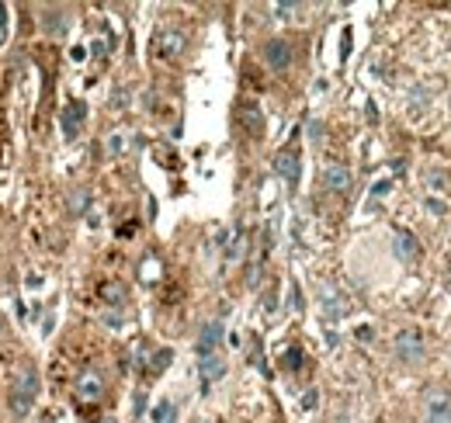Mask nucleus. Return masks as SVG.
I'll return each instance as SVG.
<instances>
[{"label": "nucleus", "mask_w": 451, "mask_h": 423, "mask_svg": "<svg viewBox=\"0 0 451 423\" xmlns=\"http://www.w3.org/2000/svg\"><path fill=\"white\" fill-rule=\"evenodd\" d=\"M132 413H136V417H143V413H146V392H136V403H132Z\"/></svg>", "instance_id": "4be33fe9"}, {"label": "nucleus", "mask_w": 451, "mask_h": 423, "mask_svg": "<svg viewBox=\"0 0 451 423\" xmlns=\"http://www.w3.org/2000/svg\"><path fill=\"white\" fill-rule=\"evenodd\" d=\"M275 173L295 191V188H299V177H302V153H299L295 146H285V149L275 157Z\"/></svg>", "instance_id": "20e7f679"}, {"label": "nucleus", "mask_w": 451, "mask_h": 423, "mask_svg": "<svg viewBox=\"0 0 451 423\" xmlns=\"http://www.w3.org/2000/svg\"><path fill=\"white\" fill-rule=\"evenodd\" d=\"M7 39V7L0 4V42Z\"/></svg>", "instance_id": "b1692460"}, {"label": "nucleus", "mask_w": 451, "mask_h": 423, "mask_svg": "<svg viewBox=\"0 0 451 423\" xmlns=\"http://www.w3.org/2000/svg\"><path fill=\"white\" fill-rule=\"evenodd\" d=\"M222 333H226L222 319H208L205 326H202V333H198V343H195L198 357H208V354H215V350H219V343H222Z\"/></svg>", "instance_id": "6e6552de"}, {"label": "nucleus", "mask_w": 451, "mask_h": 423, "mask_svg": "<svg viewBox=\"0 0 451 423\" xmlns=\"http://www.w3.org/2000/svg\"><path fill=\"white\" fill-rule=\"evenodd\" d=\"M83 118H87V104H83V101H70V104L63 108V118H59V125H63V135H66L70 142L80 135Z\"/></svg>", "instance_id": "1a4fd4ad"}, {"label": "nucleus", "mask_w": 451, "mask_h": 423, "mask_svg": "<svg viewBox=\"0 0 451 423\" xmlns=\"http://www.w3.org/2000/svg\"><path fill=\"white\" fill-rule=\"evenodd\" d=\"M423 420L427 423H451V396L445 388H431L423 396Z\"/></svg>", "instance_id": "39448f33"}, {"label": "nucleus", "mask_w": 451, "mask_h": 423, "mask_svg": "<svg viewBox=\"0 0 451 423\" xmlns=\"http://www.w3.org/2000/svg\"><path fill=\"white\" fill-rule=\"evenodd\" d=\"M153 49H157L160 59H177V56L188 49V35H184L181 28H164V32L157 35V45H153Z\"/></svg>", "instance_id": "0eeeda50"}, {"label": "nucleus", "mask_w": 451, "mask_h": 423, "mask_svg": "<svg viewBox=\"0 0 451 423\" xmlns=\"http://www.w3.org/2000/svg\"><path fill=\"white\" fill-rule=\"evenodd\" d=\"M427 177H431V188H441L445 184V173H438V170H431Z\"/></svg>", "instance_id": "393cba45"}, {"label": "nucleus", "mask_w": 451, "mask_h": 423, "mask_svg": "<svg viewBox=\"0 0 451 423\" xmlns=\"http://www.w3.org/2000/svg\"><path fill=\"white\" fill-rule=\"evenodd\" d=\"M275 11H278V18H291V14L299 11V4H278Z\"/></svg>", "instance_id": "5701e85b"}, {"label": "nucleus", "mask_w": 451, "mask_h": 423, "mask_svg": "<svg viewBox=\"0 0 451 423\" xmlns=\"http://www.w3.org/2000/svg\"><path fill=\"white\" fill-rule=\"evenodd\" d=\"M309 135H313V139H323V128H320V122H309Z\"/></svg>", "instance_id": "cd10ccee"}, {"label": "nucleus", "mask_w": 451, "mask_h": 423, "mask_svg": "<svg viewBox=\"0 0 451 423\" xmlns=\"http://www.w3.org/2000/svg\"><path fill=\"white\" fill-rule=\"evenodd\" d=\"M323 309H327V316L330 319H340V316H344V309H347V302H344V298L337 295V288H323Z\"/></svg>", "instance_id": "dca6fc26"}, {"label": "nucleus", "mask_w": 451, "mask_h": 423, "mask_svg": "<svg viewBox=\"0 0 451 423\" xmlns=\"http://www.w3.org/2000/svg\"><path fill=\"white\" fill-rule=\"evenodd\" d=\"M174 420V403H160V406H157V410H153V423H170Z\"/></svg>", "instance_id": "aec40b11"}, {"label": "nucleus", "mask_w": 451, "mask_h": 423, "mask_svg": "<svg viewBox=\"0 0 451 423\" xmlns=\"http://www.w3.org/2000/svg\"><path fill=\"white\" fill-rule=\"evenodd\" d=\"M90 52H94V56H104V52H108V45H104V39H97V42L90 45Z\"/></svg>", "instance_id": "a878e982"}, {"label": "nucleus", "mask_w": 451, "mask_h": 423, "mask_svg": "<svg viewBox=\"0 0 451 423\" xmlns=\"http://www.w3.org/2000/svg\"><path fill=\"white\" fill-rule=\"evenodd\" d=\"M240 118H243V128L253 135V139L264 135V115H260V108H257L253 101H246L243 108H240Z\"/></svg>", "instance_id": "f8f14e48"}, {"label": "nucleus", "mask_w": 451, "mask_h": 423, "mask_svg": "<svg viewBox=\"0 0 451 423\" xmlns=\"http://www.w3.org/2000/svg\"><path fill=\"white\" fill-rule=\"evenodd\" d=\"M396 357L403 364H420L427 357V347H423V333L420 330H399L396 333Z\"/></svg>", "instance_id": "7ed1b4c3"}, {"label": "nucleus", "mask_w": 451, "mask_h": 423, "mask_svg": "<svg viewBox=\"0 0 451 423\" xmlns=\"http://www.w3.org/2000/svg\"><path fill=\"white\" fill-rule=\"evenodd\" d=\"M128 233H136V222H128V226H122V229H119V236H122V240L128 236Z\"/></svg>", "instance_id": "c756f323"}, {"label": "nucleus", "mask_w": 451, "mask_h": 423, "mask_svg": "<svg viewBox=\"0 0 451 423\" xmlns=\"http://www.w3.org/2000/svg\"><path fill=\"white\" fill-rule=\"evenodd\" d=\"M170 357H174V350H170V347H164V350H160V354H157V357L150 361V375H157V372H164L167 364H170Z\"/></svg>", "instance_id": "6ab92c4d"}, {"label": "nucleus", "mask_w": 451, "mask_h": 423, "mask_svg": "<svg viewBox=\"0 0 451 423\" xmlns=\"http://www.w3.org/2000/svg\"><path fill=\"white\" fill-rule=\"evenodd\" d=\"M87 209H90V191H87V188H73V191L66 195V212H70V219L87 215Z\"/></svg>", "instance_id": "4468645a"}, {"label": "nucleus", "mask_w": 451, "mask_h": 423, "mask_svg": "<svg viewBox=\"0 0 451 423\" xmlns=\"http://www.w3.org/2000/svg\"><path fill=\"white\" fill-rule=\"evenodd\" d=\"M282 364H285V368H299V364H302V347H295V343H291Z\"/></svg>", "instance_id": "412c9836"}, {"label": "nucleus", "mask_w": 451, "mask_h": 423, "mask_svg": "<svg viewBox=\"0 0 451 423\" xmlns=\"http://www.w3.org/2000/svg\"><path fill=\"white\" fill-rule=\"evenodd\" d=\"M323 188L333 191V195L351 191V170L344 167V164H327V167H323Z\"/></svg>", "instance_id": "9d476101"}, {"label": "nucleus", "mask_w": 451, "mask_h": 423, "mask_svg": "<svg viewBox=\"0 0 451 423\" xmlns=\"http://www.w3.org/2000/svg\"><path fill=\"white\" fill-rule=\"evenodd\" d=\"M42 28H45L49 35H66V32H70V14H63V11H45V14H42Z\"/></svg>", "instance_id": "2eb2a0df"}, {"label": "nucleus", "mask_w": 451, "mask_h": 423, "mask_svg": "<svg viewBox=\"0 0 451 423\" xmlns=\"http://www.w3.org/2000/svg\"><path fill=\"white\" fill-rule=\"evenodd\" d=\"M291 59H295V49H291L288 39H271V42L264 45V63L275 73H285L288 66H291Z\"/></svg>", "instance_id": "423d86ee"}, {"label": "nucleus", "mask_w": 451, "mask_h": 423, "mask_svg": "<svg viewBox=\"0 0 451 423\" xmlns=\"http://www.w3.org/2000/svg\"><path fill=\"white\" fill-rule=\"evenodd\" d=\"M302 406H306V410H313V406H316V392H313V388L306 392V399H302Z\"/></svg>", "instance_id": "bb28decb"}, {"label": "nucleus", "mask_w": 451, "mask_h": 423, "mask_svg": "<svg viewBox=\"0 0 451 423\" xmlns=\"http://www.w3.org/2000/svg\"><path fill=\"white\" fill-rule=\"evenodd\" d=\"M198 372H202V381L212 385V381H219L226 375V361L219 357V354H208V357H198Z\"/></svg>", "instance_id": "ddd939ff"}, {"label": "nucleus", "mask_w": 451, "mask_h": 423, "mask_svg": "<svg viewBox=\"0 0 451 423\" xmlns=\"http://www.w3.org/2000/svg\"><path fill=\"white\" fill-rule=\"evenodd\" d=\"M160 274H164V264H160V257L150 254L146 260H143V267H139V278H143V281L150 285V281H157Z\"/></svg>", "instance_id": "f3484780"}, {"label": "nucleus", "mask_w": 451, "mask_h": 423, "mask_svg": "<svg viewBox=\"0 0 451 423\" xmlns=\"http://www.w3.org/2000/svg\"><path fill=\"white\" fill-rule=\"evenodd\" d=\"M104 392H108V375H104L101 368L87 364V368L77 372V379H73V396H77L80 403H97V399H104Z\"/></svg>", "instance_id": "f03ea898"}, {"label": "nucleus", "mask_w": 451, "mask_h": 423, "mask_svg": "<svg viewBox=\"0 0 451 423\" xmlns=\"http://www.w3.org/2000/svg\"><path fill=\"white\" fill-rule=\"evenodd\" d=\"M101 298H104L108 305H125V288L115 285V281H108V285H101Z\"/></svg>", "instance_id": "a211bd4d"}, {"label": "nucleus", "mask_w": 451, "mask_h": 423, "mask_svg": "<svg viewBox=\"0 0 451 423\" xmlns=\"http://www.w3.org/2000/svg\"><path fill=\"white\" fill-rule=\"evenodd\" d=\"M42 388V375L35 364H21L18 375H14V388H11V413L14 417H28L35 410V399H39Z\"/></svg>", "instance_id": "f257e3e1"}, {"label": "nucleus", "mask_w": 451, "mask_h": 423, "mask_svg": "<svg viewBox=\"0 0 451 423\" xmlns=\"http://www.w3.org/2000/svg\"><path fill=\"white\" fill-rule=\"evenodd\" d=\"M427 209L434 212V215H445V205H441V202H427Z\"/></svg>", "instance_id": "c85d7f7f"}, {"label": "nucleus", "mask_w": 451, "mask_h": 423, "mask_svg": "<svg viewBox=\"0 0 451 423\" xmlns=\"http://www.w3.org/2000/svg\"><path fill=\"white\" fill-rule=\"evenodd\" d=\"M392 243H396V254H399V260H403V264H413V260L420 257V243L413 240V233H407V229H396Z\"/></svg>", "instance_id": "9b49d317"}]
</instances>
